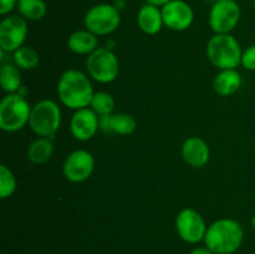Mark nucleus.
I'll return each instance as SVG.
<instances>
[{"label":"nucleus","mask_w":255,"mask_h":254,"mask_svg":"<svg viewBox=\"0 0 255 254\" xmlns=\"http://www.w3.org/2000/svg\"><path fill=\"white\" fill-rule=\"evenodd\" d=\"M27 36V22L20 15H9L0 22V47L5 52H15L24 46Z\"/></svg>","instance_id":"9"},{"label":"nucleus","mask_w":255,"mask_h":254,"mask_svg":"<svg viewBox=\"0 0 255 254\" xmlns=\"http://www.w3.org/2000/svg\"><path fill=\"white\" fill-rule=\"evenodd\" d=\"M16 189V178L10 168L5 164L0 166V197L6 199L14 194Z\"/></svg>","instance_id":"24"},{"label":"nucleus","mask_w":255,"mask_h":254,"mask_svg":"<svg viewBox=\"0 0 255 254\" xmlns=\"http://www.w3.org/2000/svg\"><path fill=\"white\" fill-rule=\"evenodd\" d=\"M252 226H253V228L255 231V214L253 216V218H252Z\"/></svg>","instance_id":"29"},{"label":"nucleus","mask_w":255,"mask_h":254,"mask_svg":"<svg viewBox=\"0 0 255 254\" xmlns=\"http://www.w3.org/2000/svg\"><path fill=\"white\" fill-rule=\"evenodd\" d=\"M67 46L72 52L77 55H87L99 49L97 35L92 34L89 30H77L74 31L67 39Z\"/></svg>","instance_id":"17"},{"label":"nucleus","mask_w":255,"mask_h":254,"mask_svg":"<svg viewBox=\"0 0 255 254\" xmlns=\"http://www.w3.org/2000/svg\"><path fill=\"white\" fill-rule=\"evenodd\" d=\"M64 176L72 183H81L91 177L95 169L94 156L86 149H76L64 162Z\"/></svg>","instance_id":"11"},{"label":"nucleus","mask_w":255,"mask_h":254,"mask_svg":"<svg viewBox=\"0 0 255 254\" xmlns=\"http://www.w3.org/2000/svg\"><path fill=\"white\" fill-rule=\"evenodd\" d=\"M20 16L26 20H40L47 11L44 0H19L16 6Z\"/></svg>","instance_id":"21"},{"label":"nucleus","mask_w":255,"mask_h":254,"mask_svg":"<svg viewBox=\"0 0 255 254\" xmlns=\"http://www.w3.org/2000/svg\"><path fill=\"white\" fill-rule=\"evenodd\" d=\"M161 10L164 25L171 30L184 31L193 24V9L184 0H171Z\"/></svg>","instance_id":"12"},{"label":"nucleus","mask_w":255,"mask_h":254,"mask_svg":"<svg viewBox=\"0 0 255 254\" xmlns=\"http://www.w3.org/2000/svg\"><path fill=\"white\" fill-rule=\"evenodd\" d=\"M86 69L95 81L110 84L119 76L120 62L114 51L107 47H99L87 56Z\"/></svg>","instance_id":"7"},{"label":"nucleus","mask_w":255,"mask_h":254,"mask_svg":"<svg viewBox=\"0 0 255 254\" xmlns=\"http://www.w3.org/2000/svg\"><path fill=\"white\" fill-rule=\"evenodd\" d=\"M85 26L97 36H105L116 31L121 24V14L115 5L102 4L90 7L85 15Z\"/></svg>","instance_id":"6"},{"label":"nucleus","mask_w":255,"mask_h":254,"mask_svg":"<svg viewBox=\"0 0 255 254\" xmlns=\"http://www.w3.org/2000/svg\"><path fill=\"white\" fill-rule=\"evenodd\" d=\"M189 254H213L207 247H199V248L193 249Z\"/></svg>","instance_id":"27"},{"label":"nucleus","mask_w":255,"mask_h":254,"mask_svg":"<svg viewBox=\"0 0 255 254\" xmlns=\"http://www.w3.org/2000/svg\"><path fill=\"white\" fill-rule=\"evenodd\" d=\"M90 107L100 117L109 116V115H112V111L115 109V100L112 97V95L109 94V92H95L91 104H90Z\"/></svg>","instance_id":"23"},{"label":"nucleus","mask_w":255,"mask_h":254,"mask_svg":"<svg viewBox=\"0 0 255 254\" xmlns=\"http://www.w3.org/2000/svg\"><path fill=\"white\" fill-rule=\"evenodd\" d=\"M29 125L40 137H51L61 125V110L52 100H41L31 107Z\"/></svg>","instance_id":"5"},{"label":"nucleus","mask_w":255,"mask_h":254,"mask_svg":"<svg viewBox=\"0 0 255 254\" xmlns=\"http://www.w3.org/2000/svg\"><path fill=\"white\" fill-rule=\"evenodd\" d=\"M169 1H171V0H146L147 4L156 5V6H158V7L164 6V5H166L167 2H169Z\"/></svg>","instance_id":"28"},{"label":"nucleus","mask_w":255,"mask_h":254,"mask_svg":"<svg viewBox=\"0 0 255 254\" xmlns=\"http://www.w3.org/2000/svg\"><path fill=\"white\" fill-rule=\"evenodd\" d=\"M243 239L244 232L238 222L222 218L208 227L204 243L213 254H232L241 248Z\"/></svg>","instance_id":"2"},{"label":"nucleus","mask_w":255,"mask_h":254,"mask_svg":"<svg viewBox=\"0 0 255 254\" xmlns=\"http://www.w3.org/2000/svg\"><path fill=\"white\" fill-rule=\"evenodd\" d=\"M54 153V144L49 137H39L27 147V158L35 164H42L49 161Z\"/></svg>","instance_id":"19"},{"label":"nucleus","mask_w":255,"mask_h":254,"mask_svg":"<svg viewBox=\"0 0 255 254\" xmlns=\"http://www.w3.org/2000/svg\"><path fill=\"white\" fill-rule=\"evenodd\" d=\"M242 86V76L236 69L221 70L214 77V91L221 96H231L234 95Z\"/></svg>","instance_id":"18"},{"label":"nucleus","mask_w":255,"mask_h":254,"mask_svg":"<svg viewBox=\"0 0 255 254\" xmlns=\"http://www.w3.org/2000/svg\"><path fill=\"white\" fill-rule=\"evenodd\" d=\"M137 24L139 30L146 35H156L164 25L161 7L152 4H144L137 14Z\"/></svg>","instance_id":"15"},{"label":"nucleus","mask_w":255,"mask_h":254,"mask_svg":"<svg viewBox=\"0 0 255 254\" xmlns=\"http://www.w3.org/2000/svg\"><path fill=\"white\" fill-rule=\"evenodd\" d=\"M242 47L231 34H216L207 44V57L221 70L237 69L242 65Z\"/></svg>","instance_id":"3"},{"label":"nucleus","mask_w":255,"mask_h":254,"mask_svg":"<svg viewBox=\"0 0 255 254\" xmlns=\"http://www.w3.org/2000/svg\"><path fill=\"white\" fill-rule=\"evenodd\" d=\"M100 127L104 131H111L120 136H128L134 132L137 122L132 115L115 114L100 117Z\"/></svg>","instance_id":"16"},{"label":"nucleus","mask_w":255,"mask_h":254,"mask_svg":"<svg viewBox=\"0 0 255 254\" xmlns=\"http://www.w3.org/2000/svg\"><path fill=\"white\" fill-rule=\"evenodd\" d=\"M0 85L7 94H16L21 86V74L16 65H2L0 69Z\"/></svg>","instance_id":"20"},{"label":"nucleus","mask_w":255,"mask_h":254,"mask_svg":"<svg viewBox=\"0 0 255 254\" xmlns=\"http://www.w3.org/2000/svg\"><path fill=\"white\" fill-rule=\"evenodd\" d=\"M99 127V115L91 107L76 110L70 121V131L77 141L91 139L96 134Z\"/></svg>","instance_id":"13"},{"label":"nucleus","mask_w":255,"mask_h":254,"mask_svg":"<svg viewBox=\"0 0 255 254\" xmlns=\"http://www.w3.org/2000/svg\"><path fill=\"white\" fill-rule=\"evenodd\" d=\"M182 157L191 167L202 168L208 163L211 157L209 146L201 137H189L182 144Z\"/></svg>","instance_id":"14"},{"label":"nucleus","mask_w":255,"mask_h":254,"mask_svg":"<svg viewBox=\"0 0 255 254\" xmlns=\"http://www.w3.org/2000/svg\"><path fill=\"white\" fill-rule=\"evenodd\" d=\"M253 6H254V10H255V0L253 1Z\"/></svg>","instance_id":"30"},{"label":"nucleus","mask_w":255,"mask_h":254,"mask_svg":"<svg viewBox=\"0 0 255 254\" xmlns=\"http://www.w3.org/2000/svg\"><path fill=\"white\" fill-rule=\"evenodd\" d=\"M254 254H255V253H254Z\"/></svg>","instance_id":"31"},{"label":"nucleus","mask_w":255,"mask_h":254,"mask_svg":"<svg viewBox=\"0 0 255 254\" xmlns=\"http://www.w3.org/2000/svg\"><path fill=\"white\" fill-rule=\"evenodd\" d=\"M19 0H0V14L7 15L17 6Z\"/></svg>","instance_id":"26"},{"label":"nucleus","mask_w":255,"mask_h":254,"mask_svg":"<svg viewBox=\"0 0 255 254\" xmlns=\"http://www.w3.org/2000/svg\"><path fill=\"white\" fill-rule=\"evenodd\" d=\"M31 107L20 94H9L0 102V128L5 132H16L29 124Z\"/></svg>","instance_id":"4"},{"label":"nucleus","mask_w":255,"mask_h":254,"mask_svg":"<svg viewBox=\"0 0 255 254\" xmlns=\"http://www.w3.org/2000/svg\"><path fill=\"white\" fill-rule=\"evenodd\" d=\"M242 66L249 71H255V45H252L243 51Z\"/></svg>","instance_id":"25"},{"label":"nucleus","mask_w":255,"mask_h":254,"mask_svg":"<svg viewBox=\"0 0 255 254\" xmlns=\"http://www.w3.org/2000/svg\"><path fill=\"white\" fill-rule=\"evenodd\" d=\"M15 65L21 70H32L39 65L40 55L35 49L30 46H21L12 52Z\"/></svg>","instance_id":"22"},{"label":"nucleus","mask_w":255,"mask_h":254,"mask_svg":"<svg viewBox=\"0 0 255 254\" xmlns=\"http://www.w3.org/2000/svg\"><path fill=\"white\" fill-rule=\"evenodd\" d=\"M57 95L64 106L76 111L90 106L95 92L87 75L80 70L69 69L60 77Z\"/></svg>","instance_id":"1"},{"label":"nucleus","mask_w":255,"mask_h":254,"mask_svg":"<svg viewBox=\"0 0 255 254\" xmlns=\"http://www.w3.org/2000/svg\"><path fill=\"white\" fill-rule=\"evenodd\" d=\"M176 229L182 239L187 243L196 244L204 241L207 226L203 217L192 208H184L177 214Z\"/></svg>","instance_id":"10"},{"label":"nucleus","mask_w":255,"mask_h":254,"mask_svg":"<svg viewBox=\"0 0 255 254\" xmlns=\"http://www.w3.org/2000/svg\"><path fill=\"white\" fill-rule=\"evenodd\" d=\"M241 15V6L236 0H216L209 11V26L216 34H231Z\"/></svg>","instance_id":"8"}]
</instances>
